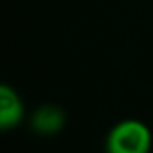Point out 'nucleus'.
<instances>
[{"label":"nucleus","mask_w":153,"mask_h":153,"mask_svg":"<svg viewBox=\"0 0 153 153\" xmlns=\"http://www.w3.org/2000/svg\"><path fill=\"white\" fill-rule=\"evenodd\" d=\"M25 117V106L18 92L9 87L2 85L0 87V128L4 131L16 128Z\"/></svg>","instance_id":"3"},{"label":"nucleus","mask_w":153,"mask_h":153,"mask_svg":"<svg viewBox=\"0 0 153 153\" xmlns=\"http://www.w3.org/2000/svg\"><path fill=\"white\" fill-rule=\"evenodd\" d=\"M67 123L65 112L58 105H42L38 106L31 115V128L34 133L42 137H52L58 135Z\"/></svg>","instance_id":"2"},{"label":"nucleus","mask_w":153,"mask_h":153,"mask_svg":"<svg viewBox=\"0 0 153 153\" xmlns=\"http://www.w3.org/2000/svg\"><path fill=\"white\" fill-rule=\"evenodd\" d=\"M153 144L151 130L139 119H123L115 123L108 135L106 153H149Z\"/></svg>","instance_id":"1"}]
</instances>
